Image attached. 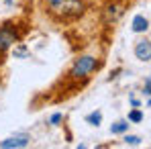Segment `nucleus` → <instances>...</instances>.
<instances>
[{"label":"nucleus","instance_id":"f257e3e1","mask_svg":"<svg viewBox=\"0 0 151 149\" xmlns=\"http://www.w3.org/2000/svg\"><path fill=\"white\" fill-rule=\"evenodd\" d=\"M45 8L57 21H74L84 14L86 4L84 0H43Z\"/></svg>","mask_w":151,"mask_h":149},{"label":"nucleus","instance_id":"f03ea898","mask_svg":"<svg viewBox=\"0 0 151 149\" xmlns=\"http://www.w3.org/2000/svg\"><path fill=\"white\" fill-rule=\"evenodd\" d=\"M98 68H100V61H98L96 57H92V55H82V57H78L74 61V66H72V70H70V78H72V80H84V78H88L92 72H96Z\"/></svg>","mask_w":151,"mask_h":149},{"label":"nucleus","instance_id":"7ed1b4c3","mask_svg":"<svg viewBox=\"0 0 151 149\" xmlns=\"http://www.w3.org/2000/svg\"><path fill=\"white\" fill-rule=\"evenodd\" d=\"M17 41H19V33H17V29H12V25L0 27V53L10 49Z\"/></svg>","mask_w":151,"mask_h":149},{"label":"nucleus","instance_id":"20e7f679","mask_svg":"<svg viewBox=\"0 0 151 149\" xmlns=\"http://www.w3.org/2000/svg\"><path fill=\"white\" fill-rule=\"evenodd\" d=\"M29 137L27 135H14V137H8L4 141H0V147L2 149H17V147H27L29 145Z\"/></svg>","mask_w":151,"mask_h":149},{"label":"nucleus","instance_id":"39448f33","mask_svg":"<svg viewBox=\"0 0 151 149\" xmlns=\"http://www.w3.org/2000/svg\"><path fill=\"white\" fill-rule=\"evenodd\" d=\"M135 57L141 59V61H149L151 59V41H147V39L137 41V45H135Z\"/></svg>","mask_w":151,"mask_h":149},{"label":"nucleus","instance_id":"423d86ee","mask_svg":"<svg viewBox=\"0 0 151 149\" xmlns=\"http://www.w3.org/2000/svg\"><path fill=\"white\" fill-rule=\"evenodd\" d=\"M121 17H123V6H121V4H110V6L106 8V19H108L110 23L119 21Z\"/></svg>","mask_w":151,"mask_h":149},{"label":"nucleus","instance_id":"0eeeda50","mask_svg":"<svg viewBox=\"0 0 151 149\" xmlns=\"http://www.w3.org/2000/svg\"><path fill=\"white\" fill-rule=\"evenodd\" d=\"M133 31L135 33H145L147 29H149V23H147V19L143 17V14H137L135 19H133Z\"/></svg>","mask_w":151,"mask_h":149},{"label":"nucleus","instance_id":"6e6552de","mask_svg":"<svg viewBox=\"0 0 151 149\" xmlns=\"http://www.w3.org/2000/svg\"><path fill=\"white\" fill-rule=\"evenodd\" d=\"M110 131H112L114 135L127 133V131H129V121H119V123H114L112 127H110Z\"/></svg>","mask_w":151,"mask_h":149},{"label":"nucleus","instance_id":"1a4fd4ad","mask_svg":"<svg viewBox=\"0 0 151 149\" xmlns=\"http://www.w3.org/2000/svg\"><path fill=\"white\" fill-rule=\"evenodd\" d=\"M141 121H143V112L141 110L135 108V110L129 112V123H141Z\"/></svg>","mask_w":151,"mask_h":149},{"label":"nucleus","instance_id":"9d476101","mask_svg":"<svg viewBox=\"0 0 151 149\" xmlns=\"http://www.w3.org/2000/svg\"><path fill=\"white\" fill-rule=\"evenodd\" d=\"M86 121H88L90 125H94V127H98V125L102 123V114H100V112H92V114L86 117Z\"/></svg>","mask_w":151,"mask_h":149},{"label":"nucleus","instance_id":"9b49d317","mask_svg":"<svg viewBox=\"0 0 151 149\" xmlns=\"http://www.w3.org/2000/svg\"><path fill=\"white\" fill-rule=\"evenodd\" d=\"M125 143H127V145H139V143H141V139H139L137 135H127V137H125Z\"/></svg>","mask_w":151,"mask_h":149},{"label":"nucleus","instance_id":"f8f14e48","mask_svg":"<svg viewBox=\"0 0 151 149\" xmlns=\"http://www.w3.org/2000/svg\"><path fill=\"white\" fill-rule=\"evenodd\" d=\"M61 119H63V114H61V112H55V114H51L49 123L51 125H59V123H61Z\"/></svg>","mask_w":151,"mask_h":149},{"label":"nucleus","instance_id":"ddd939ff","mask_svg":"<svg viewBox=\"0 0 151 149\" xmlns=\"http://www.w3.org/2000/svg\"><path fill=\"white\" fill-rule=\"evenodd\" d=\"M145 92H147V94L151 96V78L147 80V82H145Z\"/></svg>","mask_w":151,"mask_h":149},{"label":"nucleus","instance_id":"4468645a","mask_svg":"<svg viewBox=\"0 0 151 149\" xmlns=\"http://www.w3.org/2000/svg\"><path fill=\"white\" fill-rule=\"evenodd\" d=\"M149 106H151V100H149Z\"/></svg>","mask_w":151,"mask_h":149}]
</instances>
